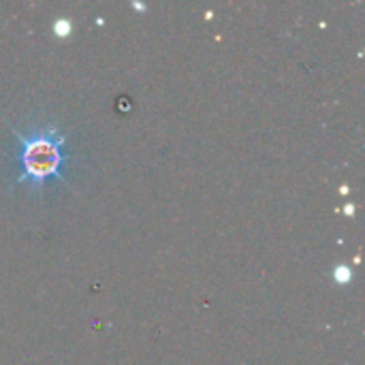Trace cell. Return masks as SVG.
Wrapping results in <instances>:
<instances>
[{"label": "cell", "mask_w": 365, "mask_h": 365, "mask_svg": "<svg viewBox=\"0 0 365 365\" xmlns=\"http://www.w3.org/2000/svg\"><path fill=\"white\" fill-rule=\"evenodd\" d=\"M351 278H353V272H351L349 265H338V267L334 269V280H336L338 284H349Z\"/></svg>", "instance_id": "cell-2"}, {"label": "cell", "mask_w": 365, "mask_h": 365, "mask_svg": "<svg viewBox=\"0 0 365 365\" xmlns=\"http://www.w3.org/2000/svg\"><path fill=\"white\" fill-rule=\"evenodd\" d=\"M17 141L15 163H17V180L15 184L28 186V192L34 197L43 195L47 182H64V167L68 165V154L64 150L66 135L53 126H36L28 133L13 130Z\"/></svg>", "instance_id": "cell-1"}, {"label": "cell", "mask_w": 365, "mask_h": 365, "mask_svg": "<svg viewBox=\"0 0 365 365\" xmlns=\"http://www.w3.org/2000/svg\"><path fill=\"white\" fill-rule=\"evenodd\" d=\"M53 30H56L58 36H68L71 34V21L68 19H58L53 24Z\"/></svg>", "instance_id": "cell-3"}]
</instances>
